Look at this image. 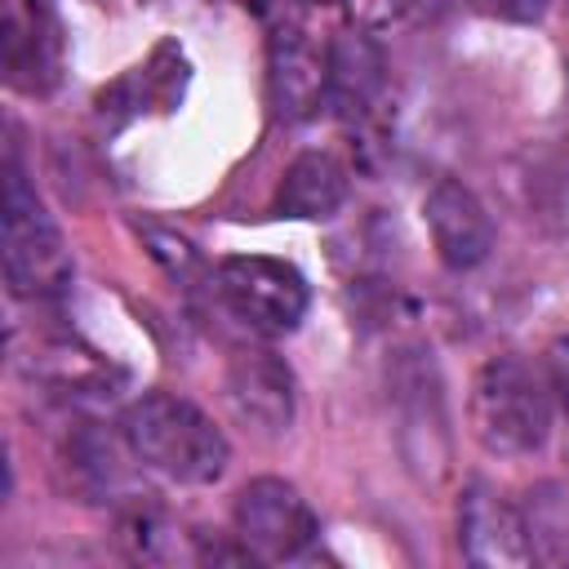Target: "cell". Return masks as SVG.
<instances>
[{"instance_id":"obj_16","label":"cell","mask_w":569,"mask_h":569,"mask_svg":"<svg viewBox=\"0 0 569 569\" xmlns=\"http://www.w3.org/2000/svg\"><path fill=\"white\" fill-rule=\"evenodd\" d=\"M476 13L493 18V22H516V27H529L547 13L551 0H467Z\"/></svg>"},{"instance_id":"obj_11","label":"cell","mask_w":569,"mask_h":569,"mask_svg":"<svg viewBox=\"0 0 569 569\" xmlns=\"http://www.w3.org/2000/svg\"><path fill=\"white\" fill-rule=\"evenodd\" d=\"M382 93H387L382 44L360 27L338 31L329 40V107L347 124H365V120L378 116Z\"/></svg>"},{"instance_id":"obj_7","label":"cell","mask_w":569,"mask_h":569,"mask_svg":"<svg viewBox=\"0 0 569 569\" xmlns=\"http://www.w3.org/2000/svg\"><path fill=\"white\" fill-rule=\"evenodd\" d=\"M458 547L480 569H525L538 560L533 533L520 507H511L493 485L471 480L458 502Z\"/></svg>"},{"instance_id":"obj_19","label":"cell","mask_w":569,"mask_h":569,"mask_svg":"<svg viewBox=\"0 0 569 569\" xmlns=\"http://www.w3.org/2000/svg\"><path fill=\"white\" fill-rule=\"evenodd\" d=\"M302 4H338V0H302Z\"/></svg>"},{"instance_id":"obj_6","label":"cell","mask_w":569,"mask_h":569,"mask_svg":"<svg viewBox=\"0 0 569 569\" xmlns=\"http://www.w3.org/2000/svg\"><path fill=\"white\" fill-rule=\"evenodd\" d=\"M236 538L240 547L253 551V560H302L316 538H320V520L307 507V498L280 480V476H258L236 493Z\"/></svg>"},{"instance_id":"obj_5","label":"cell","mask_w":569,"mask_h":569,"mask_svg":"<svg viewBox=\"0 0 569 569\" xmlns=\"http://www.w3.org/2000/svg\"><path fill=\"white\" fill-rule=\"evenodd\" d=\"M213 293L218 302L253 333L280 338L293 333L307 316V280L293 262L267 258V253H231L213 271Z\"/></svg>"},{"instance_id":"obj_3","label":"cell","mask_w":569,"mask_h":569,"mask_svg":"<svg viewBox=\"0 0 569 569\" xmlns=\"http://www.w3.org/2000/svg\"><path fill=\"white\" fill-rule=\"evenodd\" d=\"M387 405L400 462L418 485H440L453 471V427L445 378L427 347L409 342L387 356Z\"/></svg>"},{"instance_id":"obj_17","label":"cell","mask_w":569,"mask_h":569,"mask_svg":"<svg viewBox=\"0 0 569 569\" xmlns=\"http://www.w3.org/2000/svg\"><path fill=\"white\" fill-rule=\"evenodd\" d=\"M547 382H551V396L556 405L569 413V333H560L551 347H547Z\"/></svg>"},{"instance_id":"obj_12","label":"cell","mask_w":569,"mask_h":569,"mask_svg":"<svg viewBox=\"0 0 569 569\" xmlns=\"http://www.w3.org/2000/svg\"><path fill=\"white\" fill-rule=\"evenodd\" d=\"M129 440L120 436H107L98 431L93 422L89 427H76L67 440H62V471L71 480V489L84 498V502H142L138 489H133V471H129Z\"/></svg>"},{"instance_id":"obj_9","label":"cell","mask_w":569,"mask_h":569,"mask_svg":"<svg viewBox=\"0 0 569 569\" xmlns=\"http://www.w3.org/2000/svg\"><path fill=\"white\" fill-rule=\"evenodd\" d=\"M267 98L289 124L316 120L329 107V44L320 49L302 27H280L267 44Z\"/></svg>"},{"instance_id":"obj_15","label":"cell","mask_w":569,"mask_h":569,"mask_svg":"<svg viewBox=\"0 0 569 569\" xmlns=\"http://www.w3.org/2000/svg\"><path fill=\"white\" fill-rule=\"evenodd\" d=\"M142 236L156 244L151 253L164 262V271H169V276H178V280H182V276H191V271L200 267V253L191 249V240H182V236H173V231H164V227H156V222H147V227H142Z\"/></svg>"},{"instance_id":"obj_14","label":"cell","mask_w":569,"mask_h":569,"mask_svg":"<svg viewBox=\"0 0 569 569\" xmlns=\"http://www.w3.org/2000/svg\"><path fill=\"white\" fill-rule=\"evenodd\" d=\"M351 196L347 164L329 151H302L289 160L276 187V213L293 222H325L333 218Z\"/></svg>"},{"instance_id":"obj_4","label":"cell","mask_w":569,"mask_h":569,"mask_svg":"<svg viewBox=\"0 0 569 569\" xmlns=\"http://www.w3.org/2000/svg\"><path fill=\"white\" fill-rule=\"evenodd\" d=\"M71 249L58 222L44 213L36 187L27 182L18 156L4 164V284L13 298L44 302L71 284Z\"/></svg>"},{"instance_id":"obj_1","label":"cell","mask_w":569,"mask_h":569,"mask_svg":"<svg viewBox=\"0 0 569 569\" xmlns=\"http://www.w3.org/2000/svg\"><path fill=\"white\" fill-rule=\"evenodd\" d=\"M133 458L173 485H213L231 462V445L213 418L178 391H142L120 413Z\"/></svg>"},{"instance_id":"obj_8","label":"cell","mask_w":569,"mask_h":569,"mask_svg":"<svg viewBox=\"0 0 569 569\" xmlns=\"http://www.w3.org/2000/svg\"><path fill=\"white\" fill-rule=\"evenodd\" d=\"M227 409L253 436H284L298 418V378L276 351H236L222 378Z\"/></svg>"},{"instance_id":"obj_18","label":"cell","mask_w":569,"mask_h":569,"mask_svg":"<svg viewBox=\"0 0 569 569\" xmlns=\"http://www.w3.org/2000/svg\"><path fill=\"white\" fill-rule=\"evenodd\" d=\"M387 9L400 18V22H413V27H431L445 18L449 0H387Z\"/></svg>"},{"instance_id":"obj_10","label":"cell","mask_w":569,"mask_h":569,"mask_svg":"<svg viewBox=\"0 0 569 569\" xmlns=\"http://www.w3.org/2000/svg\"><path fill=\"white\" fill-rule=\"evenodd\" d=\"M422 218H427L436 258L449 271H471L493 253V218L467 182L436 178L422 200Z\"/></svg>"},{"instance_id":"obj_13","label":"cell","mask_w":569,"mask_h":569,"mask_svg":"<svg viewBox=\"0 0 569 569\" xmlns=\"http://www.w3.org/2000/svg\"><path fill=\"white\" fill-rule=\"evenodd\" d=\"M18 369L27 382H40L67 400H102L120 382V369L71 338H31V347L18 351Z\"/></svg>"},{"instance_id":"obj_2","label":"cell","mask_w":569,"mask_h":569,"mask_svg":"<svg viewBox=\"0 0 569 569\" xmlns=\"http://www.w3.org/2000/svg\"><path fill=\"white\" fill-rule=\"evenodd\" d=\"M551 405L556 396L538 365H529L516 351L489 356L476 369L467 396L471 436L493 458H529L551 436Z\"/></svg>"}]
</instances>
